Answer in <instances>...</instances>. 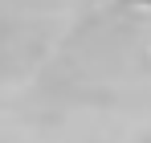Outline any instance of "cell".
Masks as SVG:
<instances>
[{
	"label": "cell",
	"instance_id": "obj_1",
	"mask_svg": "<svg viewBox=\"0 0 151 143\" xmlns=\"http://www.w3.org/2000/svg\"><path fill=\"white\" fill-rule=\"evenodd\" d=\"M139 4H151V0H139Z\"/></svg>",
	"mask_w": 151,
	"mask_h": 143
}]
</instances>
